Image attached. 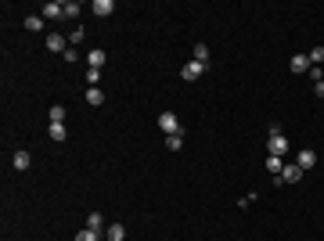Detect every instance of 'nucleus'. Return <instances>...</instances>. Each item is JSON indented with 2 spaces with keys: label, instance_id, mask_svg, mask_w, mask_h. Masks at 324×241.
Masks as SVG:
<instances>
[{
  "label": "nucleus",
  "instance_id": "9b49d317",
  "mask_svg": "<svg viewBox=\"0 0 324 241\" xmlns=\"http://www.w3.org/2000/svg\"><path fill=\"white\" fill-rule=\"evenodd\" d=\"M87 104H90V108H98V104H105V94H101L98 86H90V90H87Z\"/></svg>",
  "mask_w": 324,
  "mask_h": 241
},
{
  "label": "nucleus",
  "instance_id": "aec40b11",
  "mask_svg": "<svg viewBox=\"0 0 324 241\" xmlns=\"http://www.w3.org/2000/svg\"><path fill=\"white\" fill-rule=\"evenodd\" d=\"M76 241H101V234L87 227V231H80V234H76Z\"/></svg>",
  "mask_w": 324,
  "mask_h": 241
},
{
  "label": "nucleus",
  "instance_id": "4be33fe9",
  "mask_svg": "<svg viewBox=\"0 0 324 241\" xmlns=\"http://www.w3.org/2000/svg\"><path fill=\"white\" fill-rule=\"evenodd\" d=\"M321 62H324V47H314L310 51V65H321Z\"/></svg>",
  "mask_w": 324,
  "mask_h": 241
},
{
  "label": "nucleus",
  "instance_id": "ddd939ff",
  "mask_svg": "<svg viewBox=\"0 0 324 241\" xmlns=\"http://www.w3.org/2000/svg\"><path fill=\"white\" fill-rule=\"evenodd\" d=\"M87 65H90V69H101V65H105V51H98V47H94V51L87 54Z\"/></svg>",
  "mask_w": 324,
  "mask_h": 241
},
{
  "label": "nucleus",
  "instance_id": "423d86ee",
  "mask_svg": "<svg viewBox=\"0 0 324 241\" xmlns=\"http://www.w3.org/2000/svg\"><path fill=\"white\" fill-rule=\"evenodd\" d=\"M126 238V227H122V223H108L105 227V241H122Z\"/></svg>",
  "mask_w": 324,
  "mask_h": 241
},
{
  "label": "nucleus",
  "instance_id": "6ab92c4d",
  "mask_svg": "<svg viewBox=\"0 0 324 241\" xmlns=\"http://www.w3.org/2000/svg\"><path fill=\"white\" fill-rule=\"evenodd\" d=\"M180 144H184V133H173V137H166V148H169V152H180Z\"/></svg>",
  "mask_w": 324,
  "mask_h": 241
},
{
  "label": "nucleus",
  "instance_id": "9d476101",
  "mask_svg": "<svg viewBox=\"0 0 324 241\" xmlns=\"http://www.w3.org/2000/svg\"><path fill=\"white\" fill-rule=\"evenodd\" d=\"M292 69H296V72H310V54H296V58H292Z\"/></svg>",
  "mask_w": 324,
  "mask_h": 241
},
{
  "label": "nucleus",
  "instance_id": "dca6fc26",
  "mask_svg": "<svg viewBox=\"0 0 324 241\" xmlns=\"http://www.w3.org/2000/svg\"><path fill=\"white\" fill-rule=\"evenodd\" d=\"M195 62H202V65H209V47H206V43H195Z\"/></svg>",
  "mask_w": 324,
  "mask_h": 241
},
{
  "label": "nucleus",
  "instance_id": "a211bd4d",
  "mask_svg": "<svg viewBox=\"0 0 324 241\" xmlns=\"http://www.w3.org/2000/svg\"><path fill=\"white\" fill-rule=\"evenodd\" d=\"M87 227L101 234V231H105V216H101V213H90V220H87Z\"/></svg>",
  "mask_w": 324,
  "mask_h": 241
},
{
  "label": "nucleus",
  "instance_id": "f03ea898",
  "mask_svg": "<svg viewBox=\"0 0 324 241\" xmlns=\"http://www.w3.org/2000/svg\"><path fill=\"white\" fill-rule=\"evenodd\" d=\"M159 130L166 133V137H173V133H184V130H180V119H177L173 112H162V115H159Z\"/></svg>",
  "mask_w": 324,
  "mask_h": 241
},
{
  "label": "nucleus",
  "instance_id": "f257e3e1",
  "mask_svg": "<svg viewBox=\"0 0 324 241\" xmlns=\"http://www.w3.org/2000/svg\"><path fill=\"white\" fill-rule=\"evenodd\" d=\"M267 155H288V137H285V130L281 126H270V141H267Z\"/></svg>",
  "mask_w": 324,
  "mask_h": 241
},
{
  "label": "nucleus",
  "instance_id": "f3484780",
  "mask_svg": "<svg viewBox=\"0 0 324 241\" xmlns=\"http://www.w3.org/2000/svg\"><path fill=\"white\" fill-rule=\"evenodd\" d=\"M267 169H270L274 176H281V169H285V162L277 159V155H267Z\"/></svg>",
  "mask_w": 324,
  "mask_h": 241
},
{
  "label": "nucleus",
  "instance_id": "6e6552de",
  "mask_svg": "<svg viewBox=\"0 0 324 241\" xmlns=\"http://www.w3.org/2000/svg\"><path fill=\"white\" fill-rule=\"evenodd\" d=\"M90 11H94L98 18H105V14H112V11H115V4H112V0H94V7H90Z\"/></svg>",
  "mask_w": 324,
  "mask_h": 241
},
{
  "label": "nucleus",
  "instance_id": "1a4fd4ad",
  "mask_svg": "<svg viewBox=\"0 0 324 241\" xmlns=\"http://www.w3.org/2000/svg\"><path fill=\"white\" fill-rule=\"evenodd\" d=\"M29 165H33V155H29V152H14V169H29Z\"/></svg>",
  "mask_w": 324,
  "mask_h": 241
},
{
  "label": "nucleus",
  "instance_id": "412c9836",
  "mask_svg": "<svg viewBox=\"0 0 324 241\" xmlns=\"http://www.w3.org/2000/svg\"><path fill=\"white\" fill-rule=\"evenodd\" d=\"M65 119V104H51V123H61Z\"/></svg>",
  "mask_w": 324,
  "mask_h": 241
},
{
  "label": "nucleus",
  "instance_id": "b1692460",
  "mask_svg": "<svg viewBox=\"0 0 324 241\" xmlns=\"http://www.w3.org/2000/svg\"><path fill=\"white\" fill-rule=\"evenodd\" d=\"M76 14H80V4H76V0H69V4H65V18H76Z\"/></svg>",
  "mask_w": 324,
  "mask_h": 241
},
{
  "label": "nucleus",
  "instance_id": "f8f14e48",
  "mask_svg": "<svg viewBox=\"0 0 324 241\" xmlns=\"http://www.w3.org/2000/svg\"><path fill=\"white\" fill-rule=\"evenodd\" d=\"M65 14V4H43V18H61Z\"/></svg>",
  "mask_w": 324,
  "mask_h": 241
},
{
  "label": "nucleus",
  "instance_id": "7ed1b4c3",
  "mask_svg": "<svg viewBox=\"0 0 324 241\" xmlns=\"http://www.w3.org/2000/svg\"><path fill=\"white\" fill-rule=\"evenodd\" d=\"M206 69H209V65H202V62H195V58H191V62H188V65H184V69H180V76H184V80H188V83H195V80H198V76H202V72H206Z\"/></svg>",
  "mask_w": 324,
  "mask_h": 241
},
{
  "label": "nucleus",
  "instance_id": "5701e85b",
  "mask_svg": "<svg viewBox=\"0 0 324 241\" xmlns=\"http://www.w3.org/2000/svg\"><path fill=\"white\" fill-rule=\"evenodd\" d=\"M98 80H101V69H87V83L98 86Z\"/></svg>",
  "mask_w": 324,
  "mask_h": 241
},
{
  "label": "nucleus",
  "instance_id": "0eeeda50",
  "mask_svg": "<svg viewBox=\"0 0 324 241\" xmlns=\"http://www.w3.org/2000/svg\"><path fill=\"white\" fill-rule=\"evenodd\" d=\"M47 137H51L54 144H61V141H65V137H69V130H65V126H61V123H51V126H47Z\"/></svg>",
  "mask_w": 324,
  "mask_h": 241
},
{
  "label": "nucleus",
  "instance_id": "20e7f679",
  "mask_svg": "<svg viewBox=\"0 0 324 241\" xmlns=\"http://www.w3.org/2000/svg\"><path fill=\"white\" fill-rule=\"evenodd\" d=\"M296 165H299L303 173H306V169H314V165H317V152H310V148H303V152L296 155Z\"/></svg>",
  "mask_w": 324,
  "mask_h": 241
},
{
  "label": "nucleus",
  "instance_id": "39448f33",
  "mask_svg": "<svg viewBox=\"0 0 324 241\" xmlns=\"http://www.w3.org/2000/svg\"><path fill=\"white\" fill-rule=\"evenodd\" d=\"M299 180H303L299 165H285V169H281V184H299Z\"/></svg>",
  "mask_w": 324,
  "mask_h": 241
},
{
  "label": "nucleus",
  "instance_id": "4468645a",
  "mask_svg": "<svg viewBox=\"0 0 324 241\" xmlns=\"http://www.w3.org/2000/svg\"><path fill=\"white\" fill-rule=\"evenodd\" d=\"M47 51H65V36H61V33H51V36H47Z\"/></svg>",
  "mask_w": 324,
  "mask_h": 241
},
{
  "label": "nucleus",
  "instance_id": "2eb2a0df",
  "mask_svg": "<svg viewBox=\"0 0 324 241\" xmlns=\"http://www.w3.org/2000/svg\"><path fill=\"white\" fill-rule=\"evenodd\" d=\"M25 29H29V33H40V29H43V14H29V18H25Z\"/></svg>",
  "mask_w": 324,
  "mask_h": 241
}]
</instances>
